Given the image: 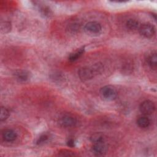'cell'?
<instances>
[{
  "instance_id": "10",
  "label": "cell",
  "mask_w": 157,
  "mask_h": 157,
  "mask_svg": "<svg viewBox=\"0 0 157 157\" xmlns=\"http://www.w3.org/2000/svg\"><path fill=\"white\" fill-rule=\"evenodd\" d=\"M147 62L149 66L152 69L155 70L157 67V56H156V53L153 52L151 53L148 58H147Z\"/></svg>"
},
{
  "instance_id": "4",
  "label": "cell",
  "mask_w": 157,
  "mask_h": 157,
  "mask_svg": "<svg viewBox=\"0 0 157 157\" xmlns=\"http://www.w3.org/2000/svg\"><path fill=\"white\" fill-rule=\"evenodd\" d=\"M76 119L71 115H63L58 119L59 124L64 128H70L75 126L76 124Z\"/></svg>"
},
{
  "instance_id": "5",
  "label": "cell",
  "mask_w": 157,
  "mask_h": 157,
  "mask_svg": "<svg viewBox=\"0 0 157 157\" xmlns=\"http://www.w3.org/2000/svg\"><path fill=\"white\" fill-rule=\"evenodd\" d=\"M139 110L141 113L145 115H148L153 113L155 110V105L150 100H145L143 101L140 106Z\"/></svg>"
},
{
  "instance_id": "7",
  "label": "cell",
  "mask_w": 157,
  "mask_h": 157,
  "mask_svg": "<svg viewBox=\"0 0 157 157\" xmlns=\"http://www.w3.org/2000/svg\"><path fill=\"white\" fill-rule=\"evenodd\" d=\"M92 150L96 155H102L106 153L107 147L104 142L94 143L92 147Z\"/></svg>"
},
{
  "instance_id": "19",
  "label": "cell",
  "mask_w": 157,
  "mask_h": 157,
  "mask_svg": "<svg viewBox=\"0 0 157 157\" xmlns=\"http://www.w3.org/2000/svg\"><path fill=\"white\" fill-rule=\"evenodd\" d=\"M48 136L47 134H42L37 139V144H40L45 142H46L48 140Z\"/></svg>"
},
{
  "instance_id": "18",
  "label": "cell",
  "mask_w": 157,
  "mask_h": 157,
  "mask_svg": "<svg viewBox=\"0 0 157 157\" xmlns=\"http://www.w3.org/2000/svg\"><path fill=\"white\" fill-rule=\"evenodd\" d=\"M40 13H42V15H44L45 17L47 16V17H48L50 14V9L47 7V6H43L40 9Z\"/></svg>"
},
{
  "instance_id": "16",
  "label": "cell",
  "mask_w": 157,
  "mask_h": 157,
  "mask_svg": "<svg viewBox=\"0 0 157 157\" xmlns=\"http://www.w3.org/2000/svg\"><path fill=\"white\" fill-rule=\"evenodd\" d=\"M11 29V25L10 22L4 21L1 24V30L3 33H9Z\"/></svg>"
},
{
  "instance_id": "20",
  "label": "cell",
  "mask_w": 157,
  "mask_h": 157,
  "mask_svg": "<svg viewBox=\"0 0 157 157\" xmlns=\"http://www.w3.org/2000/svg\"><path fill=\"white\" fill-rule=\"evenodd\" d=\"M51 77H52V78L53 79V80H58V81H59L60 80L63 78V75L58 72H57V73L55 72V73L52 74Z\"/></svg>"
},
{
  "instance_id": "21",
  "label": "cell",
  "mask_w": 157,
  "mask_h": 157,
  "mask_svg": "<svg viewBox=\"0 0 157 157\" xmlns=\"http://www.w3.org/2000/svg\"><path fill=\"white\" fill-rule=\"evenodd\" d=\"M59 155H61V156H74L75 154L73 153L72 151L64 150H63L62 151L60 152Z\"/></svg>"
},
{
  "instance_id": "13",
  "label": "cell",
  "mask_w": 157,
  "mask_h": 157,
  "mask_svg": "<svg viewBox=\"0 0 157 157\" xmlns=\"http://www.w3.org/2000/svg\"><path fill=\"white\" fill-rule=\"evenodd\" d=\"M126 28L130 30H135L139 28L140 24L139 22L134 18H130L127 20L126 23Z\"/></svg>"
},
{
  "instance_id": "2",
  "label": "cell",
  "mask_w": 157,
  "mask_h": 157,
  "mask_svg": "<svg viewBox=\"0 0 157 157\" xmlns=\"http://www.w3.org/2000/svg\"><path fill=\"white\" fill-rule=\"evenodd\" d=\"M141 35L147 38H151L155 34V28L150 23H145L140 25L139 28Z\"/></svg>"
},
{
  "instance_id": "1",
  "label": "cell",
  "mask_w": 157,
  "mask_h": 157,
  "mask_svg": "<svg viewBox=\"0 0 157 157\" xmlns=\"http://www.w3.org/2000/svg\"><path fill=\"white\" fill-rule=\"evenodd\" d=\"M102 98L106 101H113L117 96L116 89L111 85H105L102 87L99 91Z\"/></svg>"
},
{
  "instance_id": "15",
  "label": "cell",
  "mask_w": 157,
  "mask_h": 157,
  "mask_svg": "<svg viewBox=\"0 0 157 157\" xmlns=\"http://www.w3.org/2000/svg\"><path fill=\"white\" fill-rule=\"evenodd\" d=\"M9 111L4 107H1L0 112V120L1 121L6 120L9 117Z\"/></svg>"
},
{
  "instance_id": "12",
  "label": "cell",
  "mask_w": 157,
  "mask_h": 157,
  "mask_svg": "<svg viewBox=\"0 0 157 157\" xmlns=\"http://www.w3.org/2000/svg\"><path fill=\"white\" fill-rule=\"evenodd\" d=\"M85 51V47H82L80 48H78L75 52L72 53L70 54V55L68 57V59L70 61H75L77 59H78L84 53Z\"/></svg>"
},
{
  "instance_id": "8",
  "label": "cell",
  "mask_w": 157,
  "mask_h": 157,
  "mask_svg": "<svg viewBox=\"0 0 157 157\" xmlns=\"http://www.w3.org/2000/svg\"><path fill=\"white\" fill-rule=\"evenodd\" d=\"M2 136L5 141L10 142H13L16 139L17 134L13 130L7 129L3 131L2 133Z\"/></svg>"
},
{
  "instance_id": "6",
  "label": "cell",
  "mask_w": 157,
  "mask_h": 157,
  "mask_svg": "<svg viewBox=\"0 0 157 157\" xmlns=\"http://www.w3.org/2000/svg\"><path fill=\"white\" fill-rule=\"evenodd\" d=\"M85 30L90 33L97 34L99 33L102 29L101 25L99 23L94 21H89L86 23L85 25Z\"/></svg>"
},
{
  "instance_id": "22",
  "label": "cell",
  "mask_w": 157,
  "mask_h": 157,
  "mask_svg": "<svg viewBox=\"0 0 157 157\" xmlns=\"http://www.w3.org/2000/svg\"><path fill=\"white\" fill-rule=\"evenodd\" d=\"M67 146L70 147H74L75 146V141L74 139L70 138L67 141Z\"/></svg>"
},
{
  "instance_id": "3",
  "label": "cell",
  "mask_w": 157,
  "mask_h": 157,
  "mask_svg": "<svg viewBox=\"0 0 157 157\" xmlns=\"http://www.w3.org/2000/svg\"><path fill=\"white\" fill-rule=\"evenodd\" d=\"M78 74L80 78L83 81H86L91 79L96 75L93 67H81L78 71Z\"/></svg>"
},
{
  "instance_id": "11",
  "label": "cell",
  "mask_w": 157,
  "mask_h": 157,
  "mask_svg": "<svg viewBox=\"0 0 157 157\" xmlns=\"http://www.w3.org/2000/svg\"><path fill=\"white\" fill-rule=\"evenodd\" d=\"M137 124L141 128H146L149 126L150 124V120L146 116H141L137 118Z\"/></svg>"
},
{
  "instance_id": "9",
  "label": "cell",
  "mask_w": 157,
  "mask_h": 157,
  "mask_svg": "<svg viewBox=\"0 0 157 157\" xmlns=\"http://www.w3.org/2000/svg\"><path fill=\"white\" fill-rule=\"evenodd\" d=\"M16 79L20 82H25L29 78V73L26 71L17 70L14 72Z\"/></svg>"
},
{
  "instance_id": "14",
  "label": "cell",
  "mask_w": 157,
  "mask_h": 157,
  "mask_svg": "<svg viewBox=\"0 0 157 157\" xmlns=\"http://www.w3.org/2000/svg\"><path fill=\"white\" fill-rule=\"evenodd\" d=\"M104 135L101 132H95L90 136V140L94 143L101 142L104 141Z\"/></svg>"
},
{
  "instance_id": "17",
  "label": "cell",
  "mask_w": 157,
  "mask_h": 157,
  "mask_svg": "<svg viewBox=\"0 0 157 157\" xmlns=\"http://www.w3.org/2000/svg\"><path fill=\"white\" fill-rule=\"evenodd\" d=\"M79 27H80V25L78 23H75V22H72L68 25L67 29L70 32L74 33L79 29Z\"/></svg>"
}]
</instances>
